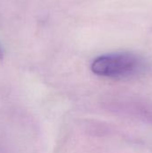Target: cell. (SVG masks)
<instances>
[{"label": "cell", "instance_id": "6da1fadb", "mask_svg": "<svg viewBox=\"0 0 152 153\" xmlns=\"http://www.w3.org/2000/svg\"><path fill=\"white\" fill-rule=\"evenodd\" d=\"M147 68L148 62L143 56L130 52L102 55L91 64V71L95 74L113 79L135 77Z\"/></svg>", "mask_w": 152, "mask_h": 153}, {"label": "cell", "instance_id": "7a4b0ae2", "mask_svg": "<svg viewBox=\"0 0 152 153\" xmlns=\"http://www.w3.org/2000/svg\"><path fill=\"white\" fill-rule=\"evenodd\" d=\"M3 55H4V52H3V48H2V47L0 46V58H1V57H3Z\"/></svg>", "mask_w": 152, "mask_h": 153}]
</instances>
